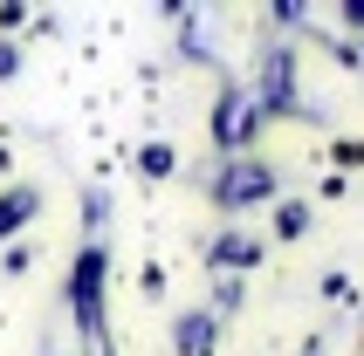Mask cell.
Masks as SVG:
<instances>
[{
    "mask_svg": "<svg viewBox=\"0 0 364 356\" xmlns=\"http://www.w3.org/2000/svg\"><path fill=\"white\" fill-rule=\"evenodd\" d=\"M213 260H234V267H247V260H262V247H255V240H220V247H213Z\"/></svg>",
    "mask_w": 364,
    "mask_h": 356,
    "instance_id": "5",
    "label": "cell"
},
{
    "mask_svg": "<svg viewBox=\"0 0 364 356\" xmlns=\"http://www.w3.org/2000/svg\"><path fill=\"white\" fill-rule=\"evenodd\" d=\"M144 172H172V151L165 144H144Z\"/></svg>",
    "mask_w": 364,
    "mask_h": 356,
    "instance_id": "6",
    "label": "cell"
},
{
    "mask_svg": "<svg viewBox=\"0 0 364 356\" xmlns=\"http://www.w3.org/2000/svg\"><path fill=\"white\" fill-rule=\"evenodd\" d=\"M213 130H220V144H247V130H255V96H234L220 103V117H213Z\"/></svg>",
    "mask_w": 364,
    "mask_h": 356,
    "instance_id": "3",
    "label": "cell"
},
{
    "mask_svg": "<svg viewBox=\"0 0 364 356\" xmlns=\"http://www.w3.org/2000/svg\"><path fill=\"white\" fill-rule=\"evenodd\" d=\"M35 206H41L35 192H7V199H0V233H7V226H21V219L35 213Z\"/></svg>",
    "mask_w": 364,
    "mask_h": 356,
    "instance_id": "4",
    "label": "cell"
},
{
    "mask_svg": "<svg viewBox=\"0 0 364 356\" xmlns=\"http://www.w3.org/2000/svg\"><path fill=\"white\" fill-rule=\"evenodd\" d=\"M103 247H82V260H76V281H69V301H76V316L82 322H97V295H103Z\"/></svg>",
    "mask_w": 364,
    "mask_h": 356,
    "instance_id": "1",
    "label": "cell"
},
{
    "mask_svg": "<svg viewBox=\"0 0 364 356\" xmlns=\"http://www.w3.org/2000/svg\"><path fill=\"white\" fill-rule=\"evenodd\" d=\"M220 206H247V199H275V172H262V165H241V172L220 178Z\"/></svg>",
    "mask_w": 364,
    "mask_h": 356,
    "instance_id": "2",
    "label": "cell"
},
{
    "mask_svg": "<svg viewBox=\"0 0 364 356\" xmlns=\"http://www.w3.org/2000/svg\"><path fill=\"white\" fill-rule=\"evenodd\" d=\"M309 356H316V350H309Z\"/></svg>",
    "mask_w": 364,
    "mask_h": 356,
    "instance_id": "7",
    "label": "cell"
}]
</instances>
